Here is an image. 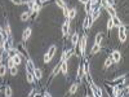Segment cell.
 <instances>
[{"instance_id":"obj_1","label":"cell","mask_w":129,"mask_h":97,"mask_svg":"<svg viewBox=\"0 0 129 97\" xmlns=\"http://www.w3.org/2000/svg\"><path fill=\"white\" fill-rule=\"evenodd\" d=\"M119 39H120L121 43H124L127 40V27L124 25H121L119 27Z\"/></svg>"},{"instance_id":"obj_2","label":"cell","mask_w":129,"mask_h":97,"mask_svg":"<svg viewBox=\"0 0 129 97\" xmlns=\"http://www.w3.org/2000/svg\"><path fill=\"white\" fill-rule=\"evenodd\" d=\"M90 87H92V89H93V91H92V93H93L94 97H103L102 96V91H101L93 82H90Z\"/></svg>"},{"instance_id":"obj_3","label":"cell","mask_w":129,"mask_h":97,"mask_svg":"<svg viewBox=\"0 0 129 97\" xmlns=\"http://www.w3.org/2000/svg\"><path fill=\"white\" fill-rule=\"evenodd\" d=\"M111 60H112V62H119L121 60V53H120V50H118V49H115V50H112V53H111Z\"/></svg>"},{"instance_id":"obj_4","label":"cell","mask_w":129,"mask_h":97,"mask_svg":"<svg viewBox=\"0 0 129 97\" xmlns=\"http://www.w3.org/2000/svg\"><path fill=\"white\" fill-rule=\"evenodd\" d=\"M85 48H86V35H84L83 38L80 39V44H79V49H80V54L83 56L85 52Z\"/></svg>"},{"instance_id":"obj_5","label":"cell","mask_w":129,"mask_h":97,"mask_svg":"<svg viewBox=\"0 0 129 97\" xmlns=\"http://www.w3.org/2000/svg\"><path fill=\"white\" fill-rule=\"evenodd\" d=\"M92 25H93V22H92V20H90V16H86L84 18V21H83V29L88 30L89 27H92Z\"/></svg>"},{"instance_id":"obj_6","label":"cell","mask_w":129,"mask_h":97,"mask_svg":"<svg viewBox=\"0 0 129 97\" xmlns=\"http://www.w3.org/2000/svg\"><path fill=\"white\" fill-rule=\"evenodd\" d=\"M32 34V30H31V27H26L25 31H23V34H22V40L23 41H27L30 39V36Z\"/></svg>"},{"instance_id":"obj_7","label":"cell","mask_w":129,"mask_h":97,"mask_svg":"<svg viewBox=\"0 0 129 97\" xmlns=\"http://www.w3.org/2000/svg\"><path fill=\"white\" fill-rule=\"evenodd\" d=\"M68 29H70V20H67L64 21V24H63V26H62V35L63 36H67V34H68Z\"/></svg>"},{"instance_id":"obj_8","label":"cell","mask_w":129,"mask_h":97,"mask_svg":"<svg viewBox=\"0 0 129 97\" xmlns=\"http://www.w3.org/2000/svg\"><path fill=\"white\" fill-rule=\"evenodd\" d=\"M59 70L62 71L63 75H67V70H68L67 61H62V62H59Z\"/></svg>"},{"instance_id":"obj_9","label":"cell","mask_w":129,"mask_h":97,"mask_svg":"<svg viewBox=\"0 0 129 97\" xmlns=\"http://www.w3.org/2000/svg\"><path fill=\"white\" fill-rule=\"evenodd\" d=\"M77 41H79V34H77V32H74V35H72V38H71V48L72 49H75Z\"/></svg>"},{"instance_id":"obj_10","label":"cell","mask_w":129,"mask_h":97,"mask_svg":"<svg viewBox=\"0 0 129 97\" xmlns=\"http://www.w3.org/2000/svg\"><path fill=\"white\" fill-rule=\"evenodd\" d=\"M12 61H13V63H14V66H17V65H21V62H22V56L17 53L16 56L12 57Z\"/></svg>"},{"instance_id":"obj_11","label":"cell","mask_w":129,"mask_h":97,"mask_svg":"<svg viewBox=\"0 0 129 97\" xmlns=\"http://www.w3.org/2000/svg\"><path fill=\"white\" fill-rule=\"evenodd\" d=\"M26 69H27V71H34V69H35V65L34 62H32V60L31 58H27V63H26Z\"/></svg>"},{"instance_id":"obj_12","label":"cell","mask_w":129,"mask_h":97,"mask_svg":"<svg viewBox=\"0 0 129 97\" xmlns=\"http://www.w3.org/2000/svg\"><path fill=\"white\" fill-rule=\"evenodd\" d=\"M32 74H34V78L35 79H41L43 78V71L40 70V69H34V71H32Z\"/></svg>"},{"instance_id":"obj_13","label":"cell","mask_w":129,"mask_h":97,"mask_svg":"<svg viewBox=\"0 0 129 97\" xmlns=\"http://www.w3.org/2000/svg\"><path fill=\"white\" fill-rule=\"evenodd\" d=\"M56 50H57V48H56V45H50V48H49V50H48V56H49V58L52 60L53 57H54V53H56Z\"/></svg>"},{"instance_id":"obj_14","label":"cell","mask_w":129,"mask_h":97,"mask_svg":"<svg viewBox=\"0 0 129 97\" xmlns=\"http://www.w3.org/2000/svg\"><path fill=\"white\" fill-rule=\"evenodd\" d=\"M111 21H112V24H114V27L116 26V27H120L123 24H121V21L119 20V17L118 16H115V17H111Z\"/></svg>"},{"instance_id":"obj_15","label":"cell","mask_w":129,"mask_h":97,"mask_svg":"<svg viewBox=\"0 0 129 97\" xmlns=\"http://www.w3.org/2000/svg\"><path fill=\"white\" fill-rule=\"evenodd\" d=\"M75 17H76V9H75V8H71L70 11H68V16H67V18H68V20H74Z\"/></svg>"},{"instance_id":"obj_16","label":"cell","mask_w":129,"mask_h":97,"mask_svg":"<svg viewBox=\"0 0 129 97\" xmlns=\"http://www.w3.org/2000/svg\"><path fill=\"white\" fill-rule=\"evenodd\" d=\"M102 39H103V34L102 32H98V34L96 35V41H94V44H99L102 43Z\"/></svg>"},{"instance_id":"obj_17","label":"cell","mask_w":129,"mask_h":97,"mask_svg":"<svg viewBox=\"0 0 129 97\" xmlns=\"http://www.w3.org/2000/svg\"><path fill=\"white\" fill-rule=\"evenodd\" d=\"M101 50V45L99 44H94L93 47H92V49H90V54H96V53H98Z\"/></svg>"},{"instance_id":"obj_18","label":"cell","mask_w":129,"mask_h":97,"mask_svg":"<svg viewBox=\"0 0 129 97\" xmlns=\"http://www.w3.org/2000/svg\"><path fill=\"white\" fill-rule=\"evenodd\" d=\"M26 79H27V82H29V83H34L35 80V78H34V74H32L31 71H27L26 73Z\"/></svg>"},{"instance_id":"obj_19","label":"cell","mask_w":129,"mask_h":97,"mask_svg":"<svg viewBox=\"0 0 129 97\" xmlns=\"http://www.w3.org/2000/svg\"><path fill=\"white\" fill-rule=\"evenodd\" d=\"M106 11L108 12V14L111 16V17H115V16H116V11H115L114 7H106Z\"/></svg>"},{"instance_id":"obj_20","label":"cell","mask_w":129,"mask_h":97,"mask_svg":"<svg viewBox=\"0 0 129 97\" xmlns=\"http://www.w3.org/2000/svg\"><path fill=\"white\" fill-rule=\"evenodd\" d=\"M112 65V60H111V57H107L105 60V63H103V67L105 69H108L110 66Z\"/></svg>"},{"instance_id":"obj_21","label":"cell","mask_w":129,"mask_h":97,"mask_svg":"<svg viewBox=\"0 0 129 97\" xmlns=\"http://www.w3.org/2000/svg\"><path fill=\"white\" fill-rule=\"evenodd\" d=\"M77 88H79V84H77V83H74V84H71V87H70V93H71V95L76 93Z\"/></svg>"},{"instance_id":"obj_22","label":"cell","mask_w":129,"mask_h":97,"mask_svg":"<svg viewBox=\"0 0 129 97\" xmlns=\"http://www.w3.org/2000/svg\"><path fill=\"white\" fill-rule=\"evenodd\" d=\"M29 18H30V13H29V12H23V13L21 14V20L23 21V22H25V21H27Z\"/></svg>"},{"instance_id":"obj_23","label":"cell","mask_w":129,"mask_h":97,"mask_svg":"<svg viewBox=\"0 0 129 97\" xmlns=\"http://www.w3.org/2000/svg\"><path fill=\"white\" fill-rule=\"evenodd\" d=\"M7 66H4V65H0V76H4L7 74Z\"/></svg>"},{"instance_id":"obj_24","label":"cell","mask_w":129,"mask_h":97,"mask_svg":"<svg viewBox=\"0 0 129 97\" xmlns=\"http://www.w3.org/2000/svg\"><path fill=\"white\" fill-rule=\"evenodd\" d=\"M12 87H5V97H12Z\"/></svg>"},{"instance_id":"obj_25","label":"cell","mask_w":129,"mask_h":97,"mask_svg":"<svg viewBox=\"0 0 129 97\" xmlns=\"http://www.w3.org/2000/svg\"><path fill=\"white\" fill-rule=\"evenodd\" d=\"M58 71H59V63H57L56 66H54L53 71H52V76H56L57 74H58Z\"/></svg>"},{"instance_id":"obj_26","label":"cell","mask_w":129,"mask_h":97,"mask_svg":"<svg viewBox=\"0 0 129 97\" xmlns=\"http://www.w3.org/2000/svg\"><path fill=\"white\" fill-rule=\"evenodd\" d=\"M4 30H5V34H4V35H5V36H8V35H11V32H12V30H11V25H9V24H7V26H5V29H4Z\"/></svg>"},{"instance_id":"obj_27","label":"cell","mask_w":129,"mask_h":97,"mask_svg":"<svg viewBox=\"0 0 129 97\" xmlns=\"http://www.w3.org/2000/svg\"><path fill=\"white\" fill-rule=\"evenodd\" d=\"M56 4L59 7V8H63V7H66V3L63 1V0H56Z\"/></svg>"},{"instance_id":"obj_28","label":"cell","mask_w":129,"mask_h":97,"mask_svg":"<svg viewBox=\"0 0 129 97\" xmlns=\"http://www.w3.org/2000/svg\"><path fill=\"white\" fill-rule=\"evenodd\" d=\"M13 66H14V63H13L12 58H11V57H8V65H7V67H8V69H12Z\"/></svg>"},{"instance_id":"obj_29","label":"cell","mask_w":129,"mask_h":97,"mask_svg":"<svg viewBox=\"0 0 129 97\" xmlns=\"http://www.w3.org/2000/svg\"><path fill=\"white\" fill-rule=\"evenodd\" d=\"M9 70H11V74H12L13 76H14V75H17V74H18V70H17V67H16V66H13L12 69H9Z\"/></svg>"},{"instance_id":"obj_30","label":"cell","mask_w":129,"mask_h":97,"mask_svg":"<svg viewBox=\"0 0 129 97\" xmlns=\"http://www.w3.org/2000/svg\"><path fill=\"white\" fill-rule=\"evenodd\" d=\"M112 27H114V24H112V21H111V18L107 21V30L110 31V30H112Z\"/></svg>"},{"instance_id":"obj_31","label":"cell","mask_w":129,"mask_h":97,"mask_svg":"<svg viewBox=\"0 0 129 97\" xmlns=\"http://www.w3.org/2000/svg\"><path fill=\"white\" fill-rule=\"evenodd\" d=\"M50 61H52V60H50V58H49V56H48V53H45V54H44V62H45V63H49Z\"/></svg>"},{"instance_id":"obj_32","label":"cell","mask_w":129,"mask_h":97,"mask_svg":"<svg viewBox=\"0 0 129 97\" xmlns=\"http://www.w3.org/2000/svg\"><path fill=\"white\" fill-rule=\"evenodd\" d=\"M62 9H63V16L67 17V16H68V8H67V7H63Z\"/></svg>"},{"instance_id":"obj_33","label":"cell","mask_w":129,"mask_h":97,"mask_svg":"<svg viewBox=\"0 0 129 97\" xmlns=\"http://www.w3.org/2000/svg\"><path fill=\"white\" fill-rule=\"evenodd\" d=\"M35 96H36V89H31L29 97H35Z\"/></svg>"},{"instance_id":"obj_34","label":"cell","mask_w":129,"mask_h":97,"mask_svg":"<svg viewBox=\"0 0 129 97\" xmlns=\"http://www.w3.org/2000/svg\"><path fill=\"white\" fill-rule=\"evenodd\" d=\"M79 1H80L81 4H85V5H86V4H88V1H89V0H79Z\"/></svg>"},{"instance_id":"obj_35","label":"cell","mask_w":129,"mask_h":97,"mask_svg":"<svg viewBox=\"0 0 129 97\" xmlns=\"http://www.w3.org/2000/svg\"><path fill=\"white\" fill-rule=\"evenodd\" d=\"M44 97H52V96H50L49 92H45V93H44Z\"/></svg>"},{"instance_id":"obj_36","label":"cell","mask_w":129,"mask_h":97,"mask_svg":"<svg viewBox=\"0 0 129 97\" xmlns=\"http://www.w3.org/2000/svg\"><path fill=\"white\" fill-rule=\"evenodd\" d=\"M1 61H3V54H0V65H1Z\"/></svg>"},{"instance_id":"obj_37","label":"cell","mask_w":129,"mask_h":97,"mask_svg":"<svg viewBox=\"0 0 129 97\" xmlns=\"http://www.w3.org/2000/svg\"><path fill=\"white\" fill-rule=\"evenodd\" d=\"M0 34H3V27L0 26Z\"/></svg>"},{"instance_id":"obj_38","label":"cell","mask_w":129,"mask_h":97,"mask_svg":"<svg viewBox=\"0 0 129 97\" xmlns=\"http://www.w3.org/2000/svg\"><path fill=\"white\" fill-rule=\"evenodd\" d=\"M85 97H89V96H85Z\"/></svg>"}]
</instances>
